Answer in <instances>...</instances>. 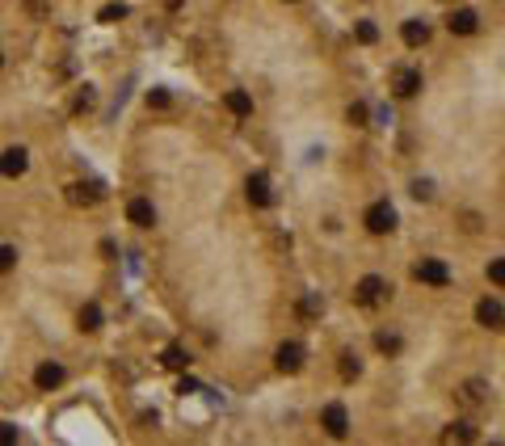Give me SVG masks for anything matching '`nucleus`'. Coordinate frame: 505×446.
<instances>
[{
    "label": "nucleus",
    "instance_id": "27",
    "mask_svg": "<svg viewBox=\"0 0 505 446\" xmlns=\"http://www.w3.org/2000/svg\"><path fill=\"white\" fill-rule=\"evenodd\" d=\"M367 118H371L367 101H354V105H349V123H354V127H367Z\"/></svg>",
    "mask_w": 505,
    "mask_h": 446
},
{
    "label": "nucleus",
    "instance_id": "3",
    "mask_svg": "<svg viewBox=\"0 0 505 446\" xmlns=\"http://www.w3.org/2000/svg\"><path fill=\"white\" fill-rule=\"evenodd\" d=\"M362 223H367V232L387 236V232L396 228V211H392V202H371L367 215H362Z\"/></svg>",
    "mask_w": 505,
    "mask_h": 446
},
{
    "label": "nucleus",
    "instance_id": "32",
    "mask_svg": "<svg viewBox=\"0 0 505 446\" xmlns=\"http://www.w3.org/2000/svg\"><path fill=\"white\" fill-rule=\"evenodd\" d=\"M160 5H165V9H169V13H177V9H181V5H185V0H160Z\"/></svg>",
    "mask_w": 505,
    "mask_h": 446
},
{
    "label": "nucleus",
    "instance_id": "9",
    "mask_svg": "<svg viewBox=\"0 0 505 446\" xmlns=\"http://www.w3.org/2000/svg\"><path fill=\"white\" fill-rule=\"evenodd\" d=\"M64 379H68V371H64L59 362H42V366L34 371V387H38V392H55Z\"/></svg>",
    "mask_w": 505,
    "mask_h": 446
},
{
    "label": "nucleus",
    "instance_id": "2",
    "mask_svg": "<svg viewBox=\"0 0 505 446\" xmlns=\"http://www.w3.org/2000/svg\"><path fill=\"white\" fill-rule=\"evenodd\" d=\"M413 278H417V283H425V287H446V283H450V269H446V261H438V257H421V261L413 265Z\"/></svg>",
    "mask_w": 505,
    "mask_h": 446
},
{
    "label": "nucleus",
    "instance_id": "13",
    "mask_svg": "<svg viewBox=\"0 0 505 446\" xmlns=\"http://www.w3.org/2000/svg\"><path fill=\"white\" fill-rule=\"evenodd\" d=\"M400 38H404V46H425V42H430V26H425L421 17H413V21L400 26Z\"/></svg>",
    "mask_w": 505,
    "mask_h": 446
},
{
    "label": "nucleus",
    "instance_id": "1",
    "mask_svg": "<svg viewBox=\"0 0 505 446\" xmlns=\"http://www.w3.org/2000/svg\"><path fill=\"white\" fill-rule=\"evenodd\" d=\"M387 295H392V287H387V278H379V274H367L362 283L354 287L358 307H379V303H387Z\"/></svg>",
    "mask_w": 505,
    "mask_h": 446
},
{
    "label": "nucleus",
    "instance_id": "21",
    "mask_svg": "<svg viewBox=\"0 0 505 446\" xmlns=\"http://www.w3.org/2000/svg\"><path fill=\"white\" fill-rule=\"evenodd\" d=\"M337 371H341V379H358V375H362V362L354 358V354H341V358H337Z\"/></svg>",
    "mask_w": 505,
    "mask_h": 446
},
{
    "label": "nucleus",
    "instance_id": "11",
    "mask_svg": "<svg viewBox=\"0 0 505 446\" xmlns=\"http://www.w3.org/2000/svg\"><path fill=\"white\" fill-rule=\"evenodd\" d=\"M127 219L135 223V228H152V223H156V206H152L147 198H131L127 202Z\"/></svg>",
    "mask_w": 505,
    "mask_h": 446
},
{
    "label": "nucleus",
    "instance_id": "12",
    "mask_svg": "<svg viewBox=\"0 0 505 446\" xmlns=\"http://www.w3.org/2000/svg\"><path fill=\"white\" fill-rule=\"evenodd\" d=\"M459 400H463L468 409H476V404H488V383H484V379H468V383L459 387Z\"/></svg>",
    "mask_w": 505,
    "mask_h": 446
},
{
    "label": "nucleus",
    "instance_id": "26",
    "mask_svg": "<svg viewBox=\"0 0 505 446\" xmlns=\"http://www.w3.org/2000/svg\"><path fill=\"white\" fill-rule=\"evenodd\" d=\"M127 17V5H106V9H101L97 13V21H106V26H114V21H122Z\"/></svg>",
    "mask_w": 505,
    "mask_h": 446
},
{
    "label": "nucleus",
    "instance_id": "10",
    "mask_svg": "<svg viewBox=\"0 0 505 446\" xmlns=\"http://www.w3.org/2000/svg\"><path fill=\"white\" fill-rule=\"evenodd\" d=\"M244 194H248L252 206H270V202H274V190H270V177H266V173H252V177L244 181Z\"/></svg>",
    "mask_w": 505,
    "mask_h": 446
},
{
    "label": "nucleus",
    "instance_id": "6",
    "mask_svg": "<svg viewBox=\"0 0 505 446\" xmlns=\"http://www.w3.org/2000/svg\"><path fill=\"white\" fill-rule=\"evenodd\" d=\"M392 93L396 97H417L421 93V72L417 68H396L392 72Z\"/></svg>",
    "mask_w": 505,
    "mask_h": 446
},
{
    "label": "nucleus",
    "instance_id": "22",
    "mask_svg": "<svg viewBox=\"0 0 505 446\" xmlns=\"http://www.w3.org/2000/svg\"><path fill=\"white\" fill-rule=\"evenodd\" d=\"M354 38H358L362 46H371V42H379V26L375 21H358L354 26Z\"/></svg>",
    "mask_w": 505,
    "mask_h": 446
},
{
    "label": "nucleus",
    "instance_id": "29",
    "mask_svg": "<svg viewBox=\"0 0 505 446\" xmlns=\"http://www.w3.org/2000/svg\"><path fill=\"white\" fill-rule=\"evenodd\" d=\"M488 283H493V287H501V283H505V261H501V257H497V261H488Z\"/></svg>",
    "mask_w": 505,
    "mask_h": 446
},
{
    "label": "nucleus",
    "instance_id": "4",
    "mask_svg": "<svg viewBox=\"0 0 505 446\" xmlns=\"http://www.w3.org/2000/svg\"><path fill=\"white\" fill-rule=\"evenodd\" d=\"M101 198H106L101 181H72V186H68V202H72V206H97Z\"/></svg>",
    "mask_w": 505,
    "mask_h": 446
},
{
    "label": "nucleus",
    "instance_id": "5",
    "mask_svg": "<svg viewBox=\"0 0 505 446\" xmlns=\"http://www.w3.org/2000/svg\"><path fill=\"white\" fill-rule=\"evenodd\" d=\"M320 425H324L329 438H345V434H349V413H345V404H324Z\"/></svg>",
    "mask_w": 505,
    "mask_h": 446
},
{
    "label": "nucleus",
    "instance_id": "30",
    "mask_svg": "<svg viewBox=\"0 0 505 446\" xmlns=\"http://www.w3.org/2000/svg\"><path fill=\"white\" fill-rule=\"evenodd\" d=\"M17 442V425H0V446H13Z\"/></svg>",
    "mask_w": 505,
    "mask_h": 446
},
{
    "label": "nucleus",
    "instance_id": "20",
    "mask_svg": "<svg viewBox=\"0 0 505 446\" xmlns=\"http://www.w3.org/2000/svg\"><path fill=\"white\" fill-rule=\"evenodd\" d=\"M375 350H379V354H400L404 341L396 337V332H375Z\"/></svg>",
    "mask_w": 505,
    "mask_h": 446
},
{
    "label": "nucleus",
    "instance_id": "19",
    "mask_svg": "<svg viewBox=\"0 0 505 446\" xmlns=\"http://www.w3.org/2000/svg\"><path fill=\"white\" fill-rule=\"evenodd\" d=\"M160 362H165L169 371H185V366H190V354H185L181 346H169V350L160 354Z\"/></svg>",
    "mask_w": 505,
    "mask_h": 446
},
{
    "label": "nucleus",
    "instance_id": "33",
    "mask_svg": "<svg viewBox=\"0 0 505 446\" xmlns=\"http://www.w3.org/2000/svg\"><path fill=\"white\" fill-rule=\"evenodd\" d=\"M0 64H5V55H0Z\"/></svg>",
    "mask_w": 505,
    "mask_h": 446
},
{
    "label": "nucleus",
    "instance_id": "25",
    "mask_svg": "<svg viewBox=\"0 0 505 446\" xmlns=\"http://www.w3.org/2000/svg\"><path fill=\"white\" fill-rule=\"evenodd\" d=\"M147 105L152 109H169L173 105V93L169 89H147Z\"/></svg>",
    "mask_w": 505,
    "mask_h": 446
},
{
    "label": "nucleus",
    "instance_id": "14",
    "mask_svg": "<svg viewBox=\"0 0 505 446\" xmlns=\"http://www.w3.org/2000/svg\"><path fill=\"white\" fill-rule=\"evenodd\" d=\"M446 26H450V34H476V30H480V17H476L472 9H454Z\"/></svg>",
    "mask_w": 505,
    "mask_h": 446
},
{
    "label": "nucleus",
    "instance_id": "16",
    "mask_svg": "<svg viewBox=\"0 0 505 446\" xmlns=\"http://www.w3.org/2000/svg\"><path fill=\"white\" fill-rule=\"evenodd\" d=\"M223 105L232 109V114H236V118H248V114H252V97H248L244 89H228V97H223Z\"/></svg>",
    "mask_w": 505,
    "mask_h": 446
},
{
    "label": "nucleus",
    "instance_id": "18",
    "mask_svg": "<svg viewBox=\"0 0 505 446\" xmlns=\"http://www.w3.org/2000/svg\"><path fill=\"white\" fill-rule=\"evenodd\" d=\"M76 324H80L84 332H97V328H101V307H97V303H84L80 316H76Z\"/></svg>",
    "mask_w": 505,
    "mask_h": 446
},
{
    "label": "nucleus",
    "instance_id": "28",
    "mask_svg": "<svg viewBox=\"0 0 505 446\" xmlns=\"http://www.w3.org/2000/svg\"><path fill=\"white\" fill-rule=\"evenodd\" d=\"M17 265V249L13 244H0V274H9Z\"/></svg>",
    "mask_w": 505,
    "mask_h": 446
},
{
    "label": "nucleus",
    "instance_id": "23",
    "mask_svg": "<svg viewBox=\"0 0 505 446\" xmlns=\"http://www.w3.org/2000/svg\"><path fill=\"white\" fill-rule=\"evenodd\" d=\"M320 312H324V299H320V295H308V299L299 303V316H303V320H316Z\"/></svg>",
    "mask_w": 505,
    "mask_h": 446
},
{
    "label": "nucleus",
    "instance_id": "7",
    "mask_svg": "<svg viewBox=\"0 0 505 446\" xmlns=\"http://www.w3.org/2000/svg\"><path fill=\"white\" fill-rule=\"evenodd\" d=\"M26 169H30L26 148H5V152H0V177H21Z\"/></svg>",
    "mask_w": 505,
    "mask_h": 446
},
{
    "label": "nucleus",
    "instance_id": "15",
    "mask_svg": "<svg viewBox=\"0 0 505 446\" xmlns=\"http://www.w3.org/2000/svg\"><path fill=\"white\" fill-rule=\"evenodd\" d=\"M476 320L484 328H501V299H480L476 303Z\"/></svg>",
    "mask_w": 505,
    "mask_h": 446
},
{
    "label": "nucleus",
    "instance_id": "31",
    "mask_svg": "<svg viewBox=\"0 0 505 446\" xmlns=\"http://www.w3.org/2000/svg\"><path fill=\"white\" fill-rule=\"evenodd\" d=\"M430 194H434L430 181H413V198H430Z\"/></svg>",
    "mask_w": 505,
    "mask_h": 446
},
{
    "label": "nucleus",
    "instance_id": "8",
    "mask_svg": "<svg viewBox=\"0 0 505 446\" xmlns=\"http://www.w3.org/2000/svg\"><path fill=\"white\" fill-rule=\"evenodd\" d=\"M274 366H278L282 375H295V371L303 366V346H299V341H282L278 354H274Z\"/></svg>",
    "mask_w": 505,
    "mask_h": 446
},
{
    "label": "nucleus",
    "instance_id": "17",
    "mask_svg": "<svg viewBox=\"0 0 505 446\" xmlns=\"http://www.w3.org/2000/svg\"><path fill=\"white\" fill-rule=\"evenodd\" d=\"M442 442H476V425L472 421H450L442 429Z\"/></svg>",
    "mask_w": 505,
    "mask_h": 446
},
{
    "label": "nucleus",
    "instance_id": "24",
    "mask_svg": "<svg viewBox=\"0 0 505 446\" xmlns=\"http://www.w3.org/2000/svg\"><path fill=\"white\" fill-rule=\"evenodd\" d=\"M93 105H97V93H93V89L84 84V89L76 93V101H72V109H76V114H89V109H93Z\"/></svg>",
    "mask_w": 505,
    "mask_h": 446
}]
</instances>
